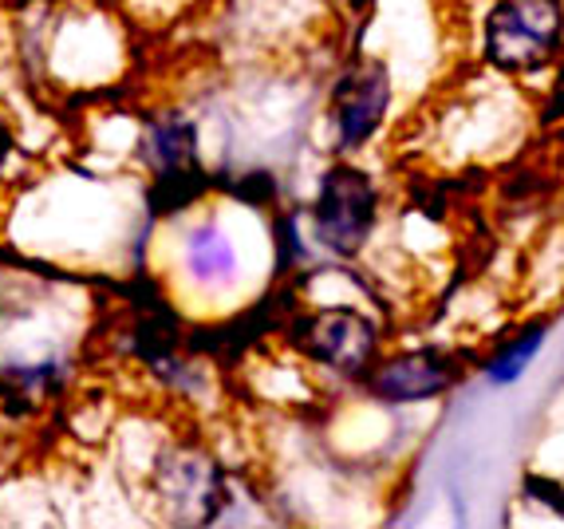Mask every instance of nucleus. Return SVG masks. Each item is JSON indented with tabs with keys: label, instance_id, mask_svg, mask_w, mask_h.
<instances>
[{
	"label": "nucleus",
	"instance_id": "f257e3e1",
	"mask_svg": "<svg viewBox=\"0 0 564 529\" xmlns=\"http://www.w3.org/2000/svg\"><path fill=\"white\" fill-rule=\"evenodd\" d=\"M564 56V0H494L481 20V60L509 79L545 76Z\"/></svg>",
	"mask_w": 564,
	"mask_h": 529
},
{
	"label": "nucleus",
	"instance_id": "f03ea898",
	"mask_svg": "<svg viewBox=\"0 0 564 529\" xmlns=\"http://www.w3.org/2000/svg\"><path fill=\"white\" fill-rule=\"evenodd\" d=\"M379 226V186L356 162H336L312 206V237L332 257H359Z\"/></svg>",
	"mask_w": 564,
	"mask_h": 529
},
{
	"label": "nucleus",
	"instance_id": "7ed1b4c3",
	"mask_svg": "<svg viewBox=\"0 0 564 529\" xmlns=\"http://www.w3.org/2000/svg\"><path fill=\"white\" fill-rule=\"evenodd\" d=\"M292 344L312 364H321L324 371L344 379H367V371L376 368L379 356H383L379 324L351 304L301 312L292 324Z\"/></svg>",
	"mask_w": 564,
	"mask_h": 529
},
{
	"label": "nucleus",
	"instance_id": "20e7f679",
	"mask_svg": "<svg viewBox=\"0 0 564 529\" xmlns=\"http://www.w3.org/2000/svg\"><path fill=\"white\" fill-rule=\"evenodd\" d=\"M391 99H395V84H391L383 60L367 56L351 64L332 91V123H336L339 147L359 151L376 139L387 111H391Z\"/></svg>",
	"mask_w": 564,
	"mask_h": 529
},
{
	"label": "nucleus",
	"instance_id": "39448f33",
	"mask_svg": "<svg viewBox=\"0 0 564 529\" xmlns=\"http://www.w3.org/2000/svg\"><path fill=\"white\" fill-rule=\"evenodd\" d=\"M462 359L446 348H411L395 356H379L367 371V391L383 403H426L458 384Z\"/></svg>",
	"mask_w": 564,
	"mask_h": 529
},
{
	"label": "nucleus",
	"instance_id": "423d86ee",
	"mask_svg": "<svg viewBox=\"0 0 564 529\" xmlns=\"http://www.w3.org/2000/svg\"><path fill=\"white\" fill-rule=\"evenodd\" d=\"M162 494L182 521L189 518V506H198V521H217V506H226V478L209 458L182 451L162 471Z\"/></svg>",
	"mask_w": 564,
	"mask_h": 529
},
{
	"label": "nucleus",
	"instance_id": "0eeeda50",
	"mask_svg": "<svg viewBox=\"0 0 564 529\" xmlns=\"http://www.w3.org/2000/svg\"><path fill=\"white\" fill-rule=\"evenodd\" d=\"M147 159L159 174L198 171V131H194V123L182 115H174L166 123H154L151 139H147Z\"/></svg>",
	"mask_w": 564,
	"mask_h": 529
},
{
	"label": "nucleus",
	"instance_id": "6e6552de",
	"mask_svg": "<svg viewBox=\"0 0 564 529\" xmlns=\"http://www.w3.org/2000/svg\"><path fill=\"white\" fill-rule=\"evenodd\" d=\"M186 269L202 284H226L237 273V249L221 226H198L186 241Z\"/></svg>",
	"mask_w": 564,
	"mask_h": 529
},
{
	"label": "nucleus",
	"instance_id": "1a4fd4ad",
	"mask_svg": "<svg viewBox=\"0 0 564 529\" xmlns=\"http://www.w3.org/2000/svg\"><path fill=\"white\" fill-rule=\"evenodd\" d=\"M545 332H549V321H529L509 332L506 341L494 348V356L486 359L489 384H513L518 376H525V368L536 359L541 344H545Z\"/></svg>",
	"mask_w": 564,
	"mask_h": 529
},
{
	"label": "nucleus",
	"instance_id": "9d476101",
	"mask_svg": "<svg viewBox=\"0 0 564 529\" xmlns=\"http://www.w3.org/2000/svg\"><path fill=\"white\" fill-rule=\"evenodd\" d=\"M52 376H56L52 364H40V368H4L0 371V396H4V403L12 411H20V403L29 407L40 391L52 388Z\"/></svg>",
	"mask_w": 564,
	"mask_h": 529
},
{
	"label": "nucleus",
	"instance_id": "9b49d317",
	"mask_svg": "<svg viewBox=\"0 0 564 529\" xmlns=\"http://www.w3.org/2000/svg\"><path fill=\"white\" fill-rule=\"evenodd\" d=\"M0 151H4V131H0Z\"/></svg>",
	"mask_w": 564,
	"mask_h": 529
}]
</instances>
